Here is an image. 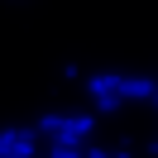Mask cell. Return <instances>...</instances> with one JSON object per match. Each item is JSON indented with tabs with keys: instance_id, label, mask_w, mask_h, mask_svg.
<instances>
[{
	"instance_id": "6da1fadb",
	"label": "cell",
	"mask_w": 158,
	"mask_h": 158,
	"mask_svg": "<svg viewBox=\"0 0 158 158\" xmlns=\"http://www.w3.org/2000/svg\"><path fill=\"white\" fill-rule=\"evenodd\" d=\"M34 129L43 139H53V148H86L91 129H96V115H43Z\"/></svg>"
},
{
	"instance_id": "7a4b0ae2",
	"label": "cell",
	"mask_w": 158,
	"mask_h": 158,
	"mask_svg": "<svg viewBox=\"0 0 158 158\" xmlns=\"http://www.w3.org/2000/svg\"><path fill=\"white\" fill-rule=\"evenodd\" d=\"M86 101H91V110H101V115L120 110V106H125V77H115V72L86 77Z\"/></svg>"
},
{
	"instance_id": "3957f363",
	"label": "cell",
	"mask_w": 158,
	"mask_h": 158,
	"mask_svg": "<svg viewBox=\"0 0 158 158\" xmlns=\"http://www.w3.org/2000/svg\"><path fill=\"white\" fill-rule=\"evenodd\" d=\"M39 129H5L0 134V158H34Z\"/></svg>"
},
{
	"instance_id": "277c9868",
	"label": "cell",
	"mask_w": 158,
	"mask_h": 158,
	"mask_svg": "<svg viewBox=\"0 0 158 158\" xmlns=\"http://www.w3.org/2000/svg\"><path fill=\"white\" fill-rule=\"evenodd\" d=\"M153 96H158L153 77H125V101H153Z\"/></svg>"
},
{
	"instance_id": "5b68a950",
	"label": "cell",
	"mask_w": 158,
	"mask_h": 158,
	"mask_svg": "<svg viewBox=\"0 0 158 158\" xmlns=\"http://www.w3.org/2000/svg\"><path fill=\"white\" fill-rule=\"evenodd\" d=\"M48 158H86V148H53Z\"/></svg>"
},
{
	"instance_id": "8992f818",
	"label": "cell",
	"mask_w": 158,
	"mask_h": 158,
	"mask_svg": "<svg viewBox=\"0 0 158 158\" xmlns=\"http://www.w3.org/2000/svg\"><path fill=\"white\" fill-rule=\"evenodd\" d=\"M86 158H115V153H106V148H96V144H86Z\"/></svg>"
},
{
	"instance_id": "52a82bcc",
	"label": "cell",
	"mask_w": 158,
	"mask_h": 158,
	"mask_svg": "<svg viewBox=\"0 0 158 158\" xmlns=\"http://www.w3.org/2000/svg\"><path fill=\"white\" fill-rule=\"evenodd\" d=\"M115 158H129V148H115Z\"/></svg>"
},
{
	"instance_id": "ba28073f",
	"label": "cell",
	"mask_w": 158,
	"mask_h": 158,
	"mask_svg": "<svg viewBox=\"0 0 158 158\" xmlns=\"http://www.w3.org/2000/svg\"><path fill=\"white\" fill-rule=\"evenodd\" d=\"M153 158H158V139H153Z\"/></svg>"
},
{
	"instance_id": "9c48e42d",
	"label": "cell",
	"mask_w": 158,
	"mask_h": 158,
	"mask_svg": "<svg viewBox=\"0 0 158 158\" xmlns=\"http://www.w3.org/2000/svg\"><path fill=\"white\" fill-rule=\"evenodd\" d=\"M153 106H158V96H153Z\"/></svg>"
}]
</instances>
